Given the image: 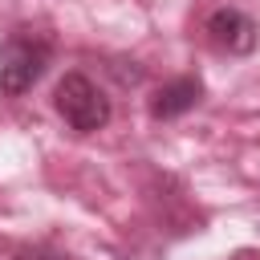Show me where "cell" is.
<instances>
[{"instance_id":"cell-1","label":"cell","mask_w":260,"mask_h":260,"mask_svg":"<svg viewBox=\"0 0 260 260\" xmlns=\"http://www.w3.org/2000/svg\"><path fill=\"white\" fill-rule=\"evenodd\" d=\"M53 106L57 114L65 118V126H73L77 134H93L110 122V98L85 77V73H65L57 81V93H53Z\"/></svg>"},{"instance_id":"cell-2","label":"cell","mask_w":260,"mask_h":260,"mask_svg":"<svg viewBox=\"0 0 260 260\" xmlns=\"http://www.w3.org/2000/svg\"><path fill=\"white\" fill-rule=\"evenodd\" d=\"M53 57V45L41 41V37H28V32H16L0 45V93L8 98H20L24 89H32L45 73Z\"/></svg>"},{"instance_id":"cell-3","label":"cell","mask_w":260,"mask_h":260,"mask_svg":"<svg viewBox=\"0 0 260 260\" xmlns=\"http://www.w3.org/2000/svg\"><path fill=\"white\" fill-rule=\"evenodd\" d=\"M207 37L223 53H252L256 49V20L240 8H215L207 16Z\"/></svg>"},{"instance_id":"cell-4","label":"cell","mask_w":260,"mask_h":260,"mask_svg":"<svg viewBox=\"0 0 260 260\" xmlns=\"http://www.w3.org/2000/svg\"><path fill=\"white\" fill-rule=\"evenodd\" d=\"M199 98H203L199 77H175V81H167V85L154 89V98H150V118H158V122L179 118V114H187Z\"/></svg>"},{"instance_id":"cell-5","label":"cell","mask_w":260,"mask_h":260,"mask_svg":"<svg viewBox=\"0 0 260 260\" xmlns=\"http://www.w3.org/2000/svg\"><path fill=\"white\" fill-rule=\"evenodd\" d=\"M228 260H260V252H256V248H240V252H232Z\"/></svg>"},{"instance_id":"cell-6","label":"cell","mask_w":260,"mask_h":260,"mask_svg":"<svg viewBox=\"0 0 260 260\" xmlns=\"http://www.w3.org/2000/svg\"><path fill=\"white\" fill-rule=\"evenodd\" d=\"M20 260H69V256H57V252H28V256H20Z\"/></svg>"}]
</instances>
